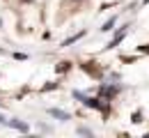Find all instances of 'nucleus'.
<instances>
[{"instance_id":"1","label":"nucleus","mask_w":149,"mask_h":138,"mask_svg":"<svg viewBox=\"0 0 149 138\" xmlns=\"http://www.w3.org/2000/svg\"><path fill=\"white\" fill-rule=\"evenodd\" d=\"M74 97L78 99V101H83L87 108H94V111H101L106 118H108V113H110V101H103L101 97H87V95H83V92H78V90H74Z\"/></svg>"},{"instance_id":"2","label":"nucleus","mask_w":149,"mask_h":138,"mask_svg":"<svg viewBox=\"0 0 149 138\" xmlns=\"http://www.w3.org/2000/svg\"><path fill=\"white\" fill-rule=\"evenodd\" d=\"M80 69H83L87 76H92V78H101V76H103V71H101V67H99L96 62H83Z\"/></svg>"},{"instance_id":"3","label":"nucleus","mask_w":149,"mask_h":138,"mask_svg":"<svg viewBox=\"0 0 149 138\" xmlns=\"http://www.w3.org/2000/svg\"><path fill=\"white\" fill-rule=\"evenodd\" d=\"M117 92H119V88H117V85H101V88H99V97L103 99V101H110Z\"/></svg>"},{"instance_id":"4","label":"nucleus","mask_w":149,"mask_h":138,"mask_svg":"<svg viewBox=\"0 0 149 138\" xmlns=\"http://www.w3.org/2000/svg\"><path fill=\"white\" fill-rule=\"evenodd\" d=\"M126 32H129V25H124V28H119L117 32H115V37H112V41L106 46V48H115V46H119L122 44V39L126 37Z\"/></svg>"},{"instance_id":"5","label":"nucleus","mask_w":149,"mask_h":138,"mask_svg":"<svg viewBox=\"0 0 149 138\" xmlns=\"http://www.w3.org/2000/svg\"><path fill=\"white\" fill-rule=\"evenodd\" d=\"M7 127L16 129V131H21V134H28V131H30V127H28L23 120H16V118H14V120H7Z\"/></svg>"},{"instance_id":"6","label":"nucleus","mask_w":149,"mask_h":138,"mask_svg":"<svg viewBox=\"0 0 149 138\" xmlns=\"http://www.w3.org/2000/svg\"><path fill=\"white\" fill-rule=\"evenodd\" d=\"M48 115H51V118H55V120H60V122L71 120V115H69L67 111H62V108H48Z\"/></svg>"},{"instance_id":"7","label":"nucleus","mask_w":149,"mask_h":138,"mask_svg":"<svg viewBox=\"0 0 149 138\" xmlns=\"http://www.w3.org/2000/svg\"><path fill=\"white\" fill-rule=\"evenodd\" d=\"M115 23H117V16H112V19H108L106 23H103V28H101V32H110L112 28H115Z\"/></svg>"},{"instance_id":"8","label":"nucleus","mask_w":149,"mask_h":138,"mask_svg":"<svg viewBox=\"0 0 149 138\" xmlns=\"http://www.w3.org/2000/svg\"><path fill=\"white\" fill-rule=\"evenodd\" d=\"M80 37H85V30H80L78 35H74V37H69V39H64V41H62V46H71V44H74V41H78Z\"/></svg>"},{"instance_id":"9","label":"nucleus","mask_w":149,"mask_h":138,"mask_svg":"<svg viewBox=\"0 0 149 138\" xmlns=\"http://www.w3.org/2000/svg\"><path fill=\"white\" fill-rule=\"evenodd\" d=\"M69 69H71V62H67V60H64V62H60V64L55 67L57 74H64V71H69Z\"/></svg>"},{"instance_id":"10","label":"nucleus","mask_w":149,"mask_h":138,"mask_svg":"<svg viewBox=\"0 0 149 138\" xmlns=\"http://www.w3.org/2000/svg\"><path fill=\"white\" fill-rule=\"evenodd\" d=\"M131 122H133V124H140V122H142V113H140V111H138V113H133Z\"/></svg>"},{"instance_id":"11","label":"nucleus","mask_w":149,"mask_h":138,"mask_svg":"<svg viewBox=\"0 0 149 138\" xmlns=\"http://www.w3.org/2000/svg\"><path fill=\"white\" fill-rule=\"evenodd\" d=\"M57 88V83H46L44 88H41V92H48V90H55Z\"/></svg>"},{"instance_id":"12","label":"nucleus","mask_w":149,"mask_h":138,"mask_svg":"<svg viewBox=\"0 0 149 138\" xmlns=\"http://www.w3.org/2000/svg\"><path fill=\"white\" fill-rule=\"evenodd\" d=\"M138 51H140V53H147V55H149V44H142V46H138Z\"/></svg>"},{"instance_id":"13","label":"nucleus","mask_w":149,"mask_h":138,"mask_svg":"<svg viewBox=\"0 0 149 138\" xmlns=\"http://www.w3.org/2000/svg\"><path fill=\"white\" fill-rule=\"evenodd\" d=\"M78 134H83V136H92V131H90V129H85V127H80V129H78Z\"/></svg>"},{"instance_id":"14","label":"nucleus","mask_w":149,"mask_h":138,"mask_svg":"<svg viewBox=\"0 0 149 138\" xmlns=\"http://www.w3.org/2000/svg\"><path fill=\"white\" fill-rule=\"evenodd\" d=\"M14 58L16 60H28V55H25V53H14Z\"/></svg>"},{"instance_id":"15","label":"nucleus","mask_w":149,"mask_h":138,"mask_svg":"<svg viewBox=\"0 0 149 138\" xmlns=\"http://www.w3.org/2000/svg\"><path fill=\"white\" fill-rule=\"evenodd\" d=\"M0 124H7V118H5V115H0Z\"/></svg>"},{"instance_id":"16","label":"nucleus","mask_w":149,"mask_h":138,"mask_svg":"<svg viewBox=\"0 0 149 138\" xmlns=\"http://www.w3.org/2000/svg\"><path fill=\"white\" fill-rule=\"evenodd\" d=\"M21 2H25V5H30V2H35V0H21Z\"/></svg>"},{"instance_id":"17","label":"nucleus","mask_w":149,"mask_h":138,"mask_svg":"<svg viewBox=\"0 0 149 138\" xmlns=\"http://www.w3.org/2000/svg\"><path fill=\"white\" fill-rule=\"evenodd\" d=\"M0 25H2V19H0Z\"/></svg>"},{"instance_id":"18","label":"nucleus","mask_w":149,"mask_h":138,"mask_svg":"<svg viewBox=\"0 0 149 138\" xmlns=\"http://www.w3.org/2000/svg\"><path fill=\"white\" fill-rule=\"evenodd\" d=\"M145 2H149V0H145Z\"/></svg>"}]
</instances>
